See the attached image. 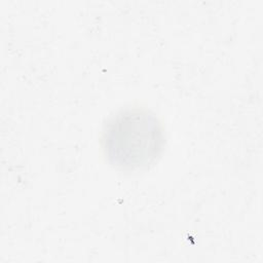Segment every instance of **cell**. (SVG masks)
Returning a JSON list of instances; mask_svg holds the SVG:
<instances>
[{
	"instance_id": "obj_1",
	"label": "cell",
	"mask_w": 263,
	"mask_h": 263,
	"mask_svg": "<svg viewBox=\"0 0 263 263\" xmlns=\"http://www.w3.org/2000/svg\"><path fill=\"white\" fill-rule=\"evenodd\" d=\"M164 145L163 128L157 117L143 108H126L105 124L102 146L109 162L121 170L149 166Z\"/></svg>"
}]
</instances>
